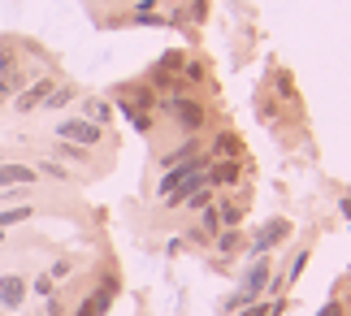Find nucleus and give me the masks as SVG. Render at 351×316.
<instances>
[{
	"mask_svg": "<svg viewBox=\"0 0 351 316\" xmlns=\"http://www.w3.org/2000/svg\"><path fill=\"white\" fill-rule=\"evenodd\" d=\"M213 208H217V221H221L226 230H234V226L243 221V208H239L234 199H217V204H213Z\"/></svg>",
	"mask_w": 351,
	"mask_h": 316,
	"instance_id": "nucleus-16",
	"label": "nucleus"
},
{
	"mask_svg": "<svg viewBox=\"0 0 351 316\" xmlns=\"http://www.w3.org/2000/svg\"><path fill=\"white\" fill-rule=\"evenodd\" d=\"M31 291H35L39 299H48V295H57V282H52V278H48V273H39V278H35V286H31Z\"/></svg>",
	"mask_w": 351,
	"mask_h": 316,
	"instance_id": "nucleus-22",
	"label": "nucleus"
},
{
	"mask_svg": "<svg viewBox=\"0 0 351 316\" xmlns=\"http://www.w3.org/2000/svg\"><path fill=\"white\" fill-rule=\"evenodd\" d=\"M39 173H48V178H70V173H65L57 160H44V165H39Z\"/></svg>",
	"mask_w": 351,
	"mask_h": 316,
	"instance_id": "nucleus-25",
	"label": "nucleus"
},
{
	"mask_svg": "<svg viewBox=\"0 0 351 316\" xmlns=\"http://www.w3.org/2000/svg\"><path fill=\"white\" fill-rule=\"evenodd\" d=\"M291 234H295V226L287 221V217H274V221H265V226H261V234H256L247 247H243V252L256 256V260H261V256H274V252H278V247L287 243Z\"/></svg>",
	"mask_w": 351,
	"mask_h": 316,
	"instance_id": "nucleus-3",
	"label": "nucleus"
},
{
	"mask_svg": "<svg viewBox=\"0 0 351 316\" xmlns=\"http://www.w3.org/2000/svg\"><path fill=\"white\" fill-rule=\"evenodd\" d=\"M0 304L9 312H18L26 304V278L22 273H5V278H0Z\"/></svg>",
	"mask_w": 351,
	"mask_h": 316,
	"instance_id": "nucleus-8",
	"label": "nucleus"
},
{
	"mask_svg": "<svg viewBox=\"0 0 351 316\" xmlns=\"http://www.w3.org/2000/svg\"><path fill=\"white\" fill-rule=\"evenodd\" d=\"M182 82H204V61L186 57V61H182Z\"/></svg>",
	"mask_w": 351,
	"mask_h": 316,
	"instance_id": "nucleus-20",
	"label": "nucleus"
},
{
	"mask_svg": "<svg viewBox=\"0 0 351 316\" xmlns=\"http://www.w3.org/2000/svg\"><path fill=\"white\" fill-rule=\"evenodd\" d=\"M317 316H347V312H343V308H339V304H326V308H321V312H317Z\"/></svg>",
	"mask_w": 351,
	"mask_h": 316,
	"instance_id": "nucleus-28",
	"label": "nucleus"
},
{
	"mask_svg": "<svg viewBox=\"0 0 351 316\" xmlns=\"http://www.w3.org/2000/svg\"><path fill=\"white\" fill-rule=\"evenodd\" d=\"M39 182L31 165H0V191H13V186H31Z\"/></svg>",
	"mask_w": 351,
	"mask_h": 316,
	"instance_id": "nucleus-11",
	"label": "nucleus"
},
{
	"mask_svg": "<svg viewBox=\"0 0 351 316\" xmlns=\"http://www.w3.org/2000/svg\"><path fill=\"white\" fill-rule=\"evenodd\" d=\"M156 113H165L182 134H199V130H204V121H208V108L199 104L195 95H165Z\"/></svg>",
	"mask_w": 351,
	"mask_h": 316,
	"instance_id": "nucleus-1",
	"label": "nucleus"
},
{
	"mask_svg": "<svg viewBox=\"0 0 351 316\" xmlns=\"http://www.w3.org/2000/svg\"><path fill=\"white\" fill-rule=\"evenodd\" d=\"M243 247H247V243H243L239 226H234V230H217V252H221V256H239Z\"/></svg>",
	"mask_w": 351,
	"mask_h": 316,
	"instance_id": "nucleus-13",
	"label": "nucleus"
},
{
	"mask_svg": "<svg viewBox=\"0 0 351 316\" xmlns=\"http://www.w3.org/2000/svg\"><path fill=\"white\" fill-rule=\"evenodd\" d=\"M74 100H78V91H74V87H52V91H48V100L39 104V108H48V113H57V108L74 104Z\"/></svg>",
	"mask_w": 351,
	"mask_h": 316,
	"instance_id": "nucleus-15",
	"label": "nucleus"
},
{
	"mask_svg": "<svg viewBox=\"0 0 351 316\" xmlns=\"http://www.w3.org/2000/svg\"><path fill=\"white\" fill-rule=\"evenodd\" d=\"M160 9V0H139V5H134V13H156Z\"/></svg>",
	"mask_w": 351,
	"mask_h": 316,
	"instance_id": "nucleus-27",
	"label": "nucleus"
},
{
	"mask_svg": "<svg viewBox=\"0 0 351 316\" xmlns=\"http://www.w3.org/2000/svg\"><path fill=\"white\" fill-rule=\"evenodd\" d=\"M213 204H217V199H213ZM213 204H208V208H199V230H204V239L221 230V221H217V208H213Z\"/></svg>",
	"mask_w": 351,
	"mask_h": 316,
	"instance_id": "nucleus-19",
	"label": "nucleus"
},
{
	"mask_svg": "<svg viewBox=\"0 0 351 316\" xmlns=\"http://www.w3.org/2000/svg\"><path fill=\"white\" fill-rule=\"evenodd\" d=\"M83 113H87V121L104 126V121H109V113H113V104H109V100H100V95H91V100H83Z\"/></svg>",
	"mask_w": 351,
	"mask_h": 316,
	"instance_id": "nucleus-14",
	"label": "nucleus"
},
{
	"mask_svg": "<svg viewBox=\"0 0 351 316\" xmlns=\"http://www.w3.org/2000/svg\"><path fill=\"white\" fill-rule=\"evenodd\" d=\"M213 199H217V195H213V186H199V191H195V195H186V204H191V208H195V212H199V208H208V204H213Z\"/></svg>",
	"mask_w": 351,
	"mask_h": 316,
	"instance_id": "nucleus-21",
	"label": "nucleus"
},
{
	"mask_svg": "<svg viewBox=\"0 0 351 316\" xmlns=\"http://www.w3.org/2000/svg\"><path fill=\"white\" fill-rule=\"evenodd\" d=\"M274 82H278V91H282V95H291V100H295V82H291V74H278Z\"/></svg>",
	"mask_w": 351,
	"mask_h": 316,
	"instance_id": "nucleus-26",
	"label": "nucleus"
},
{
	"mask_svg": "<svg viewBox=\"0 0 351 316\" xmlns=\"http://www.w3.org/2000/svg\"><path fill=\"white\" fill-rule=\"evenodd\" d=\"M52 87H57V78H52V74H39L35 82H22L18 95H13V113H35V108L48 100Z\"/></svg>",
	"mask_w": 351,
	"mask_h": 316,
	"instance_id": "nucleus-5",
	"label": "nucleus"
},
{
	"mask_svg": "<svg viewBox=\"0 0 351 316\" xmlns=\"http://www.w3.org/2000/svg\"><path fill=\"white\" fill-rule=\"evenodd\" d=\"M35 208L31 204H18V208H0V230H9V226H18V221H26Z\"/></svg>",
	"mask_w": 351,
	"mask_h": 316,
	"instance_id": "nucleus-17",
	"label": "nucleus"
},
{
	"mask_svg": "<svg viewBox=\"0 0 351 316\" xmlns=\"http://www.w3.org/2000/svg\"><path fill=\"white\" fill-rule=\"evenodd\" d=\"M282 312V299H269V304H247L239 308V316H278Z\"/></svg>",
	"mask_w": 351,
	"mask_h": 316,
	"instance_id": "nucleus-18",
	"label": "nucleus"
},
{
	"mask_svg": "<svg viewBox=\"0 0 351 316\" xmlns=\"http://www.w3.org/2000/svg\"><path fill=\"white\" fill-rule=\"evenodd\" d=\"M243 178V165L239 160H208V186L213 191H230Z\"/></svg>",
	"mask_w": 351,
	"mask_h": 316,
	"instance_id": "nucleus-7",
	"label": "nucleus"
},
{
	"mask_svg": "<svg viewBox=\"0 0 351 316\" xmlns=\"http://www.w3.org/2000/svg\"><path fill=\"white\" fill-rule=\"evenodd\" d=\"M269 282H274V260L261 256V260L247 269V278H243V286L230 295V304H226V308H247V304H256L261 295H269Z\"/></svg>",
	"mask_w": 351,
	"mask_h": 316,
	"instance_id": "nucleus-2",
	"label": "nucleus"
},
{
	"mask_svg": "<svg viewBox=\"0 0 351 316\" xmlns=\"http://www.w3.org/2000/svg\"><path fill=\"white\" fill-rule=\"evenodd\" d=\"M70 273H74V260H57V265L48 269V278H52V282H61V278H70Z\"/></svg>",
	"mask_w": 351,
	"mask_h": 316,
	"instance_id": "nucleus-24",
	"label": "nucleus"
},
{
	"mask_svg": "<svg viewBox=\"0 0 351 316\" xmlns=\"http://www.w3.org/2000/svg\"><path fill=\"white\" fill-rule=\"evenodd\" d=\"M182 18L204 22V18H208V5H204V0H186V13H182Z\"/></svg>",
	"mask_w": 351,
	"mask_h": 316,
	"instance_id": "nucleus-23",
	"label": "nucleus"
},
{
	"mask_svg": "<svg viewBox=\"0 0 351 316\" xmlns=\"http://www.w3.org/2000/svg\"><path fill=\"white\" fill-rule=\"evenodd\" d=\"M26 82V74L18 70V57H13V48H0V104L9 100L13 91H18Z\"/></svg>",
	"mask_w": 351,
	"mask_h": 316,
	"instance_id": "nucleus-6",
	"label": "nucleus"
},
{
	"mask_svg": "<svg viewBox=\"0 0 351 316\" xmlns=\"http://www.w3.org/2000/svg\"><path fill=\"white\" fill-rule=\"evenodd\" d=\"M199 147H204V143H199V134H186V139H182L178 147H169V152L160 156V169H173V165L195 160V156H199Z\"/></svg>",
	"mask_w": 351,
	"mask_h": 316,
	"instance_id": "nucleus-9",
	"label": "nucleus"
},
{
	"mask_svg": "<svg viewBox=\"0 0 351 316\" xmlns=\"http://www.w3.org/2000/svg\"><path fill=\"white\" fill-rule=\"evenodd\" d=\"M57 139L78 143V147H96L104 139V130L96 121H87V117H65V121H57Z\"/></svg>",
	"mask_w": 351,
	"mask_h": 316,
	"instance_id": "nucleus-4",
	"label": "nucleus"
},
{
	"mask_svg": "<svg viewBox=\"0 0 351 316\" xmlns=\"http://www.w3.org/2000/svg\"><path fill=\"white\" fill-rule=\"evenodd\" d=\"M178 5H186V0H178Z\"/></svg>",
	"mask_w": 351,
	"mask_h": 316,
	"instance_id": "nucleus-29",
	"label": "nucleus"
},
{
	"mask_svg": "<svg viewBox=\"0 0 351 316\" xmlns=\"http://www.w3.org/2000/svg\"><path fill=\"white\" fill-rule=\"evenodd\" d=\"M113 295H117V282H104V291L100 295H87L83 304H78L74 316H104V312H109V304H113Z\"/></svg>",
	"mask_w": 351,
	"mask_h": 316,
	"instance_id": "nucleus-10",
	"label": "nucleus"
},
{
	"mask_svg": "<svg viewBox=\"0 0 351 316\" xmlns=\"http://www.w3.org/2000/svg\"><path fill=\"white\" fill-rule=\"evenodd\" d=\"M204 160H239V134L221 130L217 139H213V152H208Z\"/></svg>",
	"mask_w": 351,
	"mask_h": 316,
	"instance_id": "nucleus-12",
	"label": "nucleus"
}]
</instances>
